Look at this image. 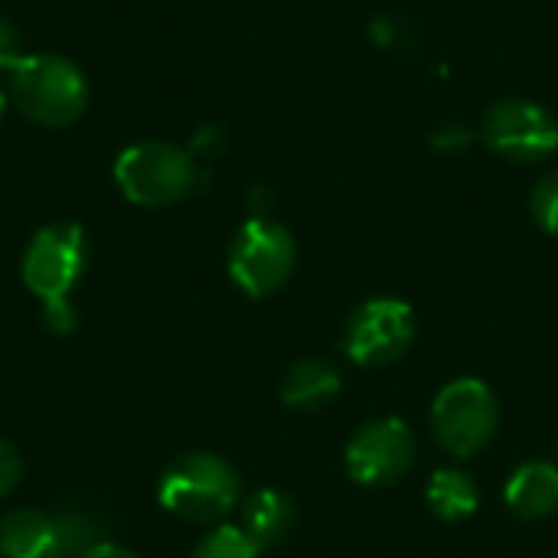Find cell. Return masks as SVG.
Wrapping results in <instances>:
<instances>
[{"mask_svg": "<svg viewBox=\"0 0 558 558\" xmlns=\"http://www.w3.org/2000/svg\"><path fill=\"white\" fill-rule=\"evenodd\" d=\"M88 268V239L85 229L75 222H52L43 226L23 255V284L43 304V320L52 333L75 330V307L72 291Z\"/></svg>", "mask_w": 558, "mask_h": 558, "instance_id": "1", "label": "cell"}, {"mask_svg": "<svg viewBox=\"0 0 558 558\" xmlns=\"http://www.w3.org/2000/svg\"><path fill=\"white\" fill-rule=\"evenodd\" d=\"M92 88L85 72L56 52H26L10 69V101L43 128H65L88 108Z\"/></svg>", "mask_w": 558, "mask_h": 558, "instance_id": "2", "label": "cell"}, {"mask_svg": "<svg viewBox=\"0 0 558 558\" xmlns=\"http://www.w3.org/2000/svg\"><path fill=\"white\" fill-rule=\"evenodd\" d=\"M242 484L239 471L213 454V451H190L180 454L157 484V500L167 513L186 523H216L239 504Z\"/></svg>", "mask_w": 558, "mask_h": 558, "instance_id": "3", "label": "cell"}, {"mask_svg": "<svg viewBox=\"0 0 558 558\" xmlns=\"http://www.w3.org/2000/svg\"><path fill=\"white\" fill-rule=\"evenodd\" d=\"M114 183L134 206H170L196 186V160L167 141H137L114 160Z\"/></svg>", "mask_w": 558, "mask_h": 558, "instance_id": "4", "label": "cell"}, {"mask_svg": "<svg viewBox=\"0 0 558 558\" xmlns=\"http://www.w3.org/2000/svg\"><path fill=\"white\" fill-rule=\"evenodd\" d=\"M500 428V402L481 379H454L432 402L435 441L454 458L481 454Z\"/></svg>", "mask_w": 558, "mask_h": 558, "instance_id": "5", "label": "cell"}, {"mask_svg": "<svg viewBox=\"0 0 558 558\" xmlns=\"http://www.w3.org/2000/svg\"><path fill=\"white\" fill-rule=\"evenodd\" d=\"M298 265V245L291 232L268 219L252 216L232 239L229 275L248 298H268L288 284Z\"/></svg>", "mask_w": 558, "mask_h": 558, "instance_id": "6", "label": "cell"}, {"mask_svg": "<svg viewBox=\"0 0 558 558\" xmlns=\"http://www.w3.org/2000/svg\"><path fill=\"white\" fill-rule=\"evenodd\" d=\"M415 311L399 298H369L363 301L343 330V350L356 366L383 369L399 363L415 343Z\"/></svg>", "mask_w": 558, "mask_h": 558, "instance_id": "7", "label": "cell"}, {"mask_svg": "<svg viewBox=\"0 0 558 558\" xmlns=\"http://www.w3.org/2000/svg\"><path fill=\"white\" fill-rule=\"evenodd\" d=\"M418 458V441L402 418L383 415L366 422L347 445V471L363 487H389L402 481Z\"/></svg>", "mask_w": 558, "mask_h": 558, "instance_id": "8", "label": "cell"}, {"mask_svg": "<svg viewBox=\"0 0 558 558\" xmlns=\"http://www.w3.org/2000/svg\"><path fill=\"white\" fill-rule=\"evenodd\" d=\"M484 141L513 163H539L558 150V121L530 98H504L484 118Z\"/></svg>", "mask_w": 558, "mask_h": 558, "instance_id": "9", "label": "cell"}, {"mask_svg": "<svg viewBox=\"0 0 558 558\" xmlns=\"http://www.w3.org/2000/svg\"><path fill=\"white\" fill-rule=\"evenodd\" d=\"M62 536L59 517L43 510H10L0 520V556L3 558H59Z\"/></svg>", "mask_w": 558, "mask_h": 558, "instance_id": "10", "label": "cell"}, {"mask_svg": "<svg viewBox=\"0 0 558 558\" xmlns=\"http://www.w3.org/2000/svg\"><path fill=\"white\" fill-rule=\"evenodd\" d=\"M504 500L523 520L553 517L558 513V468L549 461L520 464L504 487Z\"/></svg>", "mask_w": 558, "mask_h": 558, "instance_id": "11", "label": "cell"}, {"mask_svg": "<svg viewBox=\"0 0 558 558\" xmlns=\"http://www.w3.org/2000/svg\"><path fill=\"white\" fill-rule=\"evenodd\" d=\"M340 373L324 360H301L281 379V402L298 412L327 409L340 396Z\"/></svg>", "mask_w": 558, "mask_h": 558, "instance_id": "12", "label": "cell"}, {"mask_svg": "<svg viewBox=\"0 0 558 558\" xmlns=\"http://www.w3.org/2000/svg\"><path fill=\"white\" fill-rule=\"evenodd\" d=\"M294 504L278 490H258L242 504V530L258 549L284 543L294 530Z\"/></svg>", "mask_w": 558, "mask_h": 558, "instance_id": "13", "label": "cell"}, {"mask_svg": "<svg viewBox=\"0 0 558 558\" xmlns=\"http://www.w3.org/2000/svg\"><path fill=\"white\" fill-rule=\"evenodd\" d=\"M425 500L432 513L445 523H461L477 513L481 507V490L474 477L461 468H438L425 487Z\"/></svg>", "mask_w": 558, "mask_h": 558, "instance_id": "14", "label": "cell"}, {"mask_svg": "<svg viewBox=\"0 0 558 558\" xmlns=\"http://www.w3.org/2000/svg\"><path fill=\"white\" fill-rule=\"evenodd\" d=\"M262 549L245 536L242 526H216L213 533H206L196 549L193 558H258Z\"/></svg>", "mask_w": 558, "mask_h": 558, "instance_id": "15", "label": "cell"}, {"mask_svg": "<svg viewBox=\"0 0 558 558\" xmlns=\"http://www.w3.org/2000/svg\"><path fill=\"white\" fill-rule=\"evenodd\" d=\"M530 206H533L536 226H539L543 232H549V235H556L558 239V170L546 173V177L536 183Z\"/></svg>", "mask_w": 558, "mask_h": 558, "instance_id": "16", "label": "cell"}, {"mask_svg": "<svg viewBox=\"0 0 558 558\" xmlns=\"http://www.w3.org/2000/svg\"><path fill=\"white\" fill-rule=\"evenodd\" d=\"M20 477H23V461H20V454H16V448H13L10 441L0 438V500H3L7 494L16 490Z\"/></svg>", "mask_w": 558, "mask_h": 558, "instance_id": "17", "label": "cell"}, {"mask_svg": "<svg viewBox=\"0 0 558 558\" xmlns=\"http://www.w3.org/2000/svg\"><path fill=\"white\" fill-rule=\"evenodd\" d=\"M23 56H26L23 52V33L7 16H0V69L10 72Z\"/></svg>", "mask_w": 558, "mask_h": 558, "instance_id": "18", "label": "cell"}, {"mask_svg": "<svg viewBox=\"0 0 558 558\" xmlns=\"http://www.w3.org/2000/svg\"><path fill=\"white\" fill-rule=\"evenodd\" d=\"M78 558H137L131 549L118 546V543H95L92 549H85Z\"/></svg>", "mask_w": 558, "mask_h": 558, "instance_id": "19", "label": "cell"}, {"mask_svg": "<svg viewBox=\"0 0 558 558\" xmlns=\"http://www.w3.org/2000/svg\"><path fill=\"white\" fill-rule=\"evenodd\" d=\"M3 114H7V92L0 88V121H3Z\"/></svg>", "mask_w": 558, "mask_h": 558, "instance_id": "20", "label": "cell"}]
</instances>
